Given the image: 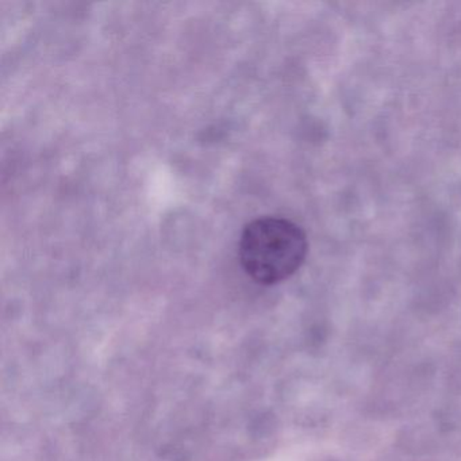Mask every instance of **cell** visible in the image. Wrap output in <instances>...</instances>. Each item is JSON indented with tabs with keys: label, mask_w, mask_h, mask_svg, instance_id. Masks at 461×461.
I'll return each instance as SVG.
<instances>
[{
	"label": "cell",
	"mask_w": 461,
	"mask_h": 461,
	"mask_svg": "<svg viewBox=\"0 0 461 461\" xmlns=\"http://www.w3.org/2000/svg\"><path fill=\"white\" fill-rule=\"evenodd\" d=\"M307 252L306 233L285 218H258L244 229L240 240L242 268L264 285L293 276L306 260Z\"/></svg>",
	"instance_id": "6da1fadb"
}]
</instances>
